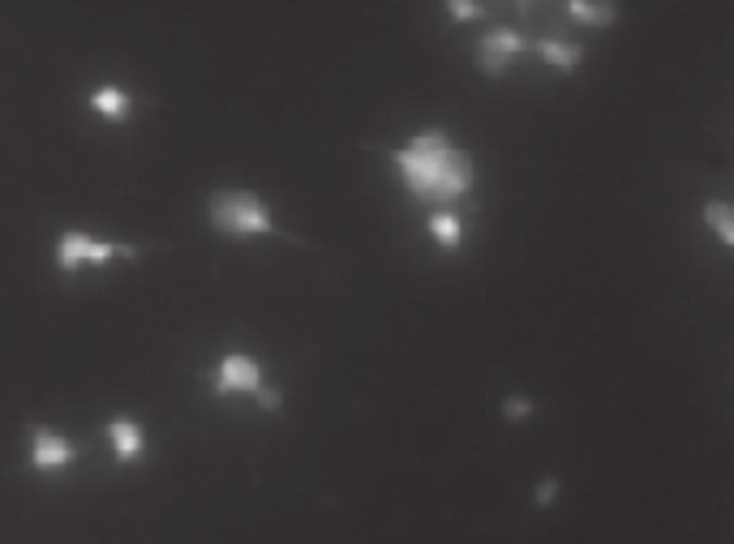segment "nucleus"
Masks as SVG:
<instances>
[{"label":"nucleus","instance_id":"nucleus-1","mask_svg":"<svg viewBox=\"0 0 734 544\" xmlns=\"http://www.w3.org/2000/svg\"><path fill=\"white\" fill-rule=\"evenodd\" d=\"M391 168L408 198L430 210L460 206L477 189V163L464 146H455L446 129H417L404 146L391 150Z\"/></svg>","mask_w":734,"mask_h":544},{"label":"nucleus","instance_id":"nucleus-2","mask_svg":"<svg viewBox=\"0 0 734 544\" xmlns=\"http://www.w3.org/2000/svg\"><path fill=\"white\" fill-rule=\"evenodd\" d=\"M207 223H211L216 236H228V240H271V236H280L271 202L262 194H249V189H216L207 198Z\"/></svg>","mask_w":734,"mask_h":544},{"label":"nucleus","instance_id":"nucleus-3","mask_svg":"<svg viewBox=\"0 0 734 544\" xmlns=\"http://www.w3.org/2000/svg\"><path fill=\"white\" fill-rule=\"evenodd\" d=\"M121 258H138V245L130 240H112V236H95V232H82L70 227L52 240V267L61 274H82V271H103Z\"/></svg>","mask_w":734,"mask_h":544},{"label":"nucleus","instance_id":"nucleus-4","mask_svg":"<svg viewBox=\"0 0 734 544\" xmlns=\"http://www.w3.org/2000/svg\"><path fill=\"white\" fill-rule=\"evenodd\" d=\"M267 391V364L249 351H223L211 364V395L216 399H258Z\"/></svg>","mask_w":734,"mask_h":544},{"label":"nucleus","instance_id":"nucleus-5","mask_svg":"<svg viewBox=\"0 0 734 544\" xmlns=\"http://www.w3.org/2000/svg\"><path fill=\"white\" fill-rule=\"evenodd\" d=\"M26 455H30V468L39 477H61V472H70L82 459V446H77L74 437H65L61 429H52V424H35Z\"/></svg>","mask_w":734,"mask_h":544},{"label":"nucleus","instance_id":"nucleus-6","mask_svg":"<svg viewBox=\"0 0 734 544\" xmlns=\"http://www.w3.org/2000/svg\"><path fill=\"white\" fill-rule=\"evenodd\" d=\"M528 52V39L512 30V26H494V30H486L481 39H477V48H473V57H477V69L486 73V77H503L507 69L519 61Z\"/></svg>","mask_w":734,"mask_h":544},{"label":"nucleus","instance_id":"nucleus-7","mask_svg":"<svg viewBox=\"0 0 734 544\" xmlns=\"http://www.w3.org/2000/svg\"><path fill=\"white\" fill-rule=\"evenodd\" d=\"M103 437H108V450H112V459H117L121 468H134V463L147 459L150 437L134 416H112V420L103 424Z\"/></svg>","mask_w":734,"mask_h":544},{"label":"nucleus","instance_id":"nucleus-8","mask_svg":"<svg viewBox=\"0 0 734 544\" xmlns=\"http://www.w3.org/2000/svg\"><path fill=\"white\" fill-rule=\"evenodd\" d=\"M86 112H95V116L108 121V125H125V121L134 116V95H130L121 82H103V86H95V90L86 95Z\"/></svg>","mask_w":734,"mask_h":544},{"label":"nucleus","instance_id":"nucleus-9","mask_svg":"<svg viewBox=\"0 0 734 544\" xmlns=\"http://www.w3.org/2000/svg\"><path fill=\"white\" fill-rule=\"evenodd\" d=\"M421 227H426L430 245H435V249H442V254H455V249H464V240H468V223H464V214H460L455 206L430 210Z\"/></svg>","mask_w":734,"mask_h":544},{"label":"nucleus","instance_id":"nucleus-10","mask_svg":"<svg viewBox=\"0 0 734 544\" xmlns=\"http://www.w3.org/2000/svg\"><path fill=\"white\" fill-rule=\"evenodd\" d=\"M528 48H537V57L546 61V65L554 69V73H576V69L585 65V48L580 44H567V39H537V44H528Z\"/></svg>","mask_w":734,"mask_h":544},{"label":"nucleus","instance_id":"nucleus-11","mask_svg":"<svg viewBox=\"0 0 734 544\" xmlns=\"http://www.w3.org/2000/svg\"><path fill=\"white\" fill-rule=\"evenodd\" d=\"M567 17L576 26H592V30H605L619 22V0H567Z\"/></svg>","mask_w":734,"mask_h":544},{"label":"nucleus","instance_id":"nucleus-12","mask_svg":"<svg viewBox=\"0 0 734 544\" xmlns=\"http://www.w3.org/2000/svg\"><path fill=\"white\" fill-rule=\"evenodd\" d=\"M700 219H705V223L718 232V240L731 249V245H734V210H731V202H709Z\"/></svg>","mask_w":734,"mask_h":544},{"label":"nucleus","instance_id":"nucleus-13","mask_svg":"<svg viewBox=\"0 0 734 544\" xmlns=\"http://www.w3.org/2000/svg\"><path fill=\"white\" fill-rule=\"evenodd\" d=\"M442 4H446V17H451L455 26H468V22L486 17V4H481V0H442Z\"/></svg>","mask_w":734,"mask_h":544},{"label":"nucleus","instance_id":"nucleus-14","mask_svg":"<svg viewBox=\"0 0 734 544\" xmlns=\"http://www.w3.org/2000/svg\"><path fill=\"white\" fill-rule=\"evenodd\" d=\"M503 411H507V420H528V416L537 411V404H533V399H524V395H515V399L503 404Z\"/></svg>","mask_w":734,"mask_h":544},{"label":"nucleus","instance_id":"nucleus-15","mask_svg":"<svg viewBox=\"0 0 734 544\" xmlns=\"http://www.w3.org/2000/svg\"><path fill=\"white\" fill-rule=\"evenodd\" d=\"M554 493H559V480H554V477H546V484L537 489V502L546 506V502H554Z\"/></svg>","mask_w":734,"mask_h":544}]
</instances>
